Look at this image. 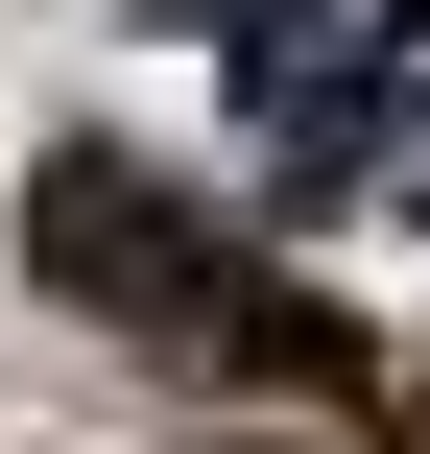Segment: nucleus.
Here are the masks:
<instances>
[{"label": "nucleus", "mask_w": 430, "mask_h": 454, "mask_svg": "<svg viewBox=\"0 0 430 454\" xmlns=\"http://www.w3.org/2000/svg\"><path fill=\"white\" fill-rule=\"evenodd\" d=\"M24 263H48L72 311H144V335H215V287H239V263L192 239V192H144L120 144H72V168L24 192Z\"/></svg>", "instance_id": "1"}, {"label": "nucleus", "mask_w": 430, "mask_h": 454, "mask_svg": "<svg viewBox=\"0 0 430 454\" xmlns=\"http://www.w3.org/2000/svg\"><path fill=\"white\" fill-rule=\"evenodd\" d=\"M215 359H239V383H311V407H359V335H335L311 287H215Z\"/></svg>", "instance_id": "2"}]
</instances>
